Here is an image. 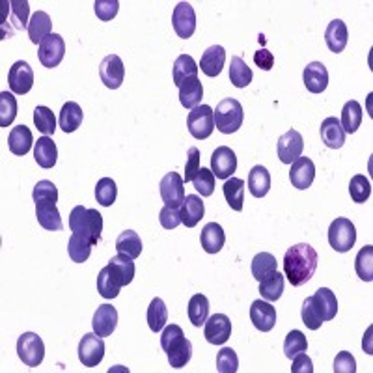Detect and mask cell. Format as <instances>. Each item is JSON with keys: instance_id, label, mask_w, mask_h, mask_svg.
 <instances>
[{"instance_id": "cell-1", "label": "cell", "mask_w": 373, "mask_h": 373, "mask_svg": "<svg viewBox=\"0 0 373 373\" xmlns=\"http://www.w3.org/2000/svg\"><path fill=\"white\" fill-rule=\"evenodd\" d=\"M317 269V252L308 243L293 245L284 256V273L292 286H303Z\"/></svg>"}, {"instance_id": "cell-2", "label": "cell", "mask_w": 373, "mask_h": 373, "mask_svg": "<svg viewBox=\"0 0 373 373\" xmlns=\"http://www.w3.org/2000/svg\"><path fill=\"white\" fill-rule=\"evenodd\" d=\"M161 347L168 356L172 367H183L193 356V344L185 338V333L180 325H168L161 334Z\"/></svg>"}, {"instance_id": "cell-3", "label": "cell", "mask_w": 373, "mask_h": 373, "mask_svg": "<svg viewBox=\"0 0 373 373\" xmlns=\"http://www.w3.org/2000/svg\"><path fill=\"white\" fill-rule=\"evenodd\" d=\"M70 228L73 233L97 245L103 232V216L97 209H86L82 205H77L70 215Z\"/></svg>"}, {"instance_id": "cell-4", "label": "cell", "mask_w": 373, "mask_h": 373, "mask_svg": "<svg viewBox=\"0 0 373 373\" xmlns=\"http://www.w3.org/2000/svg\"><path fill=\"white\" fill-rule=\"evenodd\" d=\"M213 114H215V127L222 134H232L235 131H239V127L243 125V120H245L243 105L237 100H233V97L222 100L213 111Z\"/></svg>"}, {"instance_id": "cell-5", "label": "cell", "mask_w": 373, "mask_h": 373, "mask_svg": "<svg viewBox=\"0 0 373 373\" xmlns=\"http://www.w3.org/2000/svg\"><path fill=\"white\" fill-rule=\"evenodd\" d=\"M186 127H189V133L193 134L196 140L209 138L213 131H215L213 109L209 105L194 106L193 111L189 112V118H186Z\"/></svg>"}, {"instance_id": "cell-6", "label": "cell", "mask_w": 373, "mask_h": 373, "mask_svg": "<svg viewBox=\"0 0 373 373\" xmlns=\"http://www.w3.org/2000/svg\"><path fill=\"white\" fill-rule=\"evenodd\" d=\"M328 243L336 252H349L356 243V228L349 219H336L328 228Z\"/></svg>"}, {"instance_id": "cell-7", "label": "cell", "mask_w": 373, "mask_h": 373, "mask_svg": "<svg viewBox=\"0 0 373 373\" xmlns=\"http://www.w3.org/2000/svg\"><path fill=\"white\" fill-rule=\"evenodd\" d=\"M17 355L23 360L24 366L35 367L40 366L45 358V345L43 340L34 333H24L17 340Z\"/></svg>"}, {"instance_id": "cell-8", "label": "cell", "mask_w": 373, "mask_h": 373, "mask_svg": "<svg viewBox=\"0 0 373 373\" xmlns=\"http://www.w3.org/2000/svg\"><path fill=\"white\" fill-rule=\"evenodd\" d=\"M65 54V43L64 38L60 34H51L47 35L45 40L40 43V51H38V56H40V62L43 64V68H58L60 62L64 60Z\"/></svg>"}, {"instance_id": "cell-9", "label": "cell", "mask_w": 373, "mask_h": 373, "mask_svg": "<svg viewBox=\"0 0 373 373\" xmlns=\"http://www.w3.org/2000/svg\"><path fill=\"white\" fill-rule=\"evenodd\" d=\"M105 356V342L101 336L95 333L84 334L79 344V360L82 362V366L95 367L101 364Z\"/></svg>"}, {"instance_id": "cell-10", "label": "cell", "mask_w": 373, "mask_h": 373, "mask_svg": "<svg viewBox=\"0 0 373 373\" xmlns=\"http://www.w3.org/2000/svg\"><path fill=\"white\" fill-rule=\"evenodd\" d=\"M304 150V138L303 134L292 129L287 131L286 134H282L278 138V146H276V152H278V159L284 164L295 163L299 157H303Z\"/></svg>"}, {"instance_id": "cell-11", "label": "cell", "mask_w": 373, "mask_h": 373, "mask_svg": "<svg viewBox=\"0 0 373 373\" xmlns=\"http://www.w3.org/2000/svg\"><path fill=\"white\" fill-rule=\"evenodd\" d=\"M161 198L164 205L180 207L185 200V181L177 172H168L161 181Z\"/></svg>"}, {"instance_id": "cell-12", "label": "cell", "mask_w": 373, "mask_h": 373, "mask_svg": "<svg viewBox=\"0 0 373 373\" xmlns=\"http://www.w3.org/2000/svg\"><path fill=\"white\" fill-rule=\"evenodd\" d=\"M237 170V157L232 148L221 146L216 148L211 155V172L215 174L216 180H228L232 177Z\"/></svg>"}, {"instance_id": "cell-13", "label": "cell", "mask_w": 373, "mask_h": 373, "mask_svg": "<svg viewBox=\"0 0 373 373\" xmlns=\"http://www.w3.org/2000/svg\"><path fill=\"white\" fill-rule=\"evenodd\" d=\"M172 24H174L175 34L183 38V40H189L194 34V30H196L194 8L189 2H180L174 8V13H172Z\"/></svg>"}, {"instance_id": "cell-14", "label": "cell", "mask_w": 373, "mask_h": 373, "mask_svg": "<svg viewBox=\"0 0 373 373\" xmlns=\"http://www.w3.org/2000/svg\"><path fill=\"white\" fill-rule=\"evenodd\" d=\"M8 82H10V88H12L13 93L17 95H24L29 93L34 86V71L30 68L26 62L19 60L15 64L10 68V73H8Z\"/></svg>"}, {"instance_id": "cell-15", "label": "cell", "mask_w": 373, "mask_h": 373, "mask_svg": "<svg viewBox=\"0 0 373 373\" xmlns=\"http://www.w3.org/2000/svg\"><path fill=\"white\" fill-rule=\"evenodd\" d=\"M205 340L213 345L226 344L228 338L232 336V321L224 314L211 315L209 319L205 321L204 328Z\"/></svg>"}, {"instance_id": "cell-16", "label": "cell", "mask_w": 373, "mask_h": 373, "mask_svg": "<svg viewBox=\"0 0 373 373\" xmlns=\"http://www.w3.org/2000/svg\"><path fill=\"white\" fill-rule=\"evenodd\" d=\"M100 77L103 84L111 90H118L123 84L125 79V68L122 58L118 54H109L100 65Z\"/></svg>"}, {"instance_id": "cell-17", "label": "cell", "mask_w": 373, "mask_h": 373, "mask_svg": "<svg viewBox=\"0 0 373 373\" xmlns=\"http://www.w3.org/2000/svg\"><path fill=\"white\" fill-rule=\"evenodd\" d=\"M251 319L257 331L269 333L276 325V308L269 301H254L251 306Z\"/></svg>"}, {"instance_id": "cell-18", "label": "cell", "mask_w": 373, "mask_h": 373, "mask_svg": "<svg viewBox=\"0 0 373 373\" xmlns=\"http://www.w3.org/2000/svg\"><path fill=\"white\" fill-rule=\"evenodd\" d=\"M315 180V164L312 163V159L299 157L295 163H292V170H289V181L292 185L299 191H306L312 186Z\"/></svg>"}, {"instance_id": "cell-19", "label": "cell", "mask_w": 373, "mask_h": 373, "mask_svg": "<svg viewBox=\"0 0 373 373\" xmlns=\"http://www.w3.org/2000/svg\"><path fill=\"white\" fill-rule=\"evenodd\" d=\"M310 299H312L315 312H317L323 323L336 317V314H338V299L328 287H319Z\"/></svg>"}, {"instance_id": "cell-20", "label": "cell", "mask_w": 373, "mask_h": 373, "mask_svg": "<svg viewBox=\"0 0 373 373\" xmlns=\"http://www.w3.org/2000/svg\"><path fill=\"white\" fill-rule=\"evenodd\" d=\"M118 325V312L114 306L111 304H101L100 308L95 310V314H93V333L101 336V338H105V336H112V333L116 331Z\"/></svg>"}, {"instance_id": "cell-21", "label": "cell", "mask_w": 373, "mask_h": 373, "mask_svg": "<svg viewBox=\"0 0 373 373\" xmlns=\"http://www.w3.org/2000/svg\"><path fill=\"white\" fill-rule=\"evenodd\" d=\"M109 273L114 280H116L120 286H129L134 278V273H136V267H134V262L131 257L122 256V254H118V256L111 257L109 260Z\"/></svg>"}, {"instance_id": "cell-22", "label": "cell", "mask_w": 373, "mask_h": 373, "mask_svg": "<svg viewBox=\"0 0 373 373\" xmlns=\"http://www.w3.org/2000/svg\"><path fill=\"white\" fill-rule=\"evenodd\" d=\"M303 81L306 90L312 93L325 92L328 86V71H326L325 64L321 62H312L304 68Z\"/></svg>"}, {"instance_id": "cell-23", "label": "cell", "mask_w": 373, "mask_h": 373, "mask_svg": "<svg viewBox=\"0 0 373 373\" xmlns=\"http://www.w3.org/2000/svg\"><path fill=\"white\" fill-rule=\"evenodd\" d=\"M321 140H323V144L326 148H331V150H340V148L345 144V131L342 127V123H340L338 118H326L321 123L319 129Z\"/></svg>"}, {"instance_id": "cell-24", "label": "cell", "mask_w": 373, "mask_h": 373, "mask_svg": "<svg viewBox=\"0 0 373 373\" xmlns=\"http://www.w3.org/2000/svg\"><path fill=\"white\" fill-rule=\"evenodd\" d=\"M181 224L186 228H194L205 215V205L200 196L196 194H186L183 204H181Z\"/></svg>"}, {"instance_id": "cell-25", "label": "cell", "mask_w": 373, "mask_h": 373, "mask_svg": "<svg viewBox=\"0 0 373 373\" xmlns=\"http://www.w3.org/2000/svg\"><path fill=\"white\" fill-rule=\"evenodd\" d=\"M200 243H202V248H204L207 254H216V252L222 251V246L226 243V233H224L221 224L209 222V224H205L204 230H202Z\"/></svg>"}, {"instance_id": "cell-26", "label": "cell", "mask_w": 373, "mask_h": 373, "mask_svg": "<svg viewBox=\"0 0 373 373\" xmlns=\"http://www.w3.org/2000/svg\"><path fill=\"white\" fill-rule=\"evenodd\" d=\"M204 100V86L200 82L198 77H191L186 81L181 82L180 86V103L185 109H191L193 111L194 106H198Z\"/></svg>"}, {"instance_id": "cell-27", "label": "cell", "mask_w": 373, "mask_h": 373, "mask_svg": "<svg viewBox=\"0 0 373 373\" xmlns=\"http://www.w3.org/2000/svg\"><path fill=\"white\" fill-rule=\"evenodd\" d=\"M224 62H226V51H224V47L211 45L209 49H205V53L202 54L200 68L204 71V75L216 77L221 75Z\"/></svg>"}, {"instance_id": "cell-28", "label": "cell", "mask_w": 373, "mask_h": 373, "mask_svg": "<svg viewBox=\"0 0 373 373\" xmlns=\"http://www.w3.org/2000/svg\"><path fill=\"white\" fill-rule=\"evenodd\" d=\"M347 38H349V34H347V26H345V23L342 19H334V21L328 23V26H326L325 30V41L326 47H328L333 53L338 54L344 51L345 45H347Z\"/></svg>"}, {"instance_id": "cell-29", "label": "cell", "mask_w": 373, "mask_h": 373, "mask_svg": "<svg viewBox=\"0 0 373 373\" xmlns=\"http://www.w3.org/2000/svg\"><path fill=\"white\" fill-rule=\"evenodd\" d=\"M34 159L41 168H53L58 159V150H56L53 138H49V136L38 138V142L34 144Z\"/></svg>"}, {"instance_id": "cell-30", "label": "cell", "mask_w": 373, "mask_h": 373, "mask_svg": "<svg viewBox=\"0 0 373 373\" xmlns=\"http://www.w3.org/2000/svg\"><path fill=\"white\" fill-rule=\"evenodd\" d=\"M34 144V136L26 125H17L10 131L8 136V146L13 155H26L30 152V148Z\"/></svg>"}, {"instance_id": "cell-31", "label": "cell", "mask_w": 373, "mask_h": 373, "mask_svg": "<svg viewBox=\"0 0 373 373\" xmlns=\"http://www.w3.org/2000/svg\"><path fill=\"white\" fill-rule=\"evenodd\" d=\"M35 216H38L41 228H45L49 232H60L64 228L56 204H38L35 205Z\"/></svg>"}, {"instance_id": "cell-32", "label": "cell", "mask_w": 373, "mask_h": 373, "mask_svg": "<svg viewBox=\"0 0 373 373\" xmlns=\"http://www.w3.org/2000/svg\"><path fill=\"white\" fill-rule=\"evenodd\" d=\"M248 191L254 198H263L271 191V174L265 166H254L248 172Z\"/></svg>"}, {"instance_id": "cell-33", "label": "cell", "mask_w": 373, "mask_h": 373, "mask_svg": "<svg viewBox=\"0 0 373 373\" xmlns=\"http://www.w3.org/2000/svg\"><path fill=\"white\" fill-rule=\"evenodd\" d=\"M51 29H53V23H51V15L45 12H35L34 15H32V19H30L29 23V38L32 43H41V41L45 40L47 35H51L53 32H51Z\"/></svg>"}, {"instance_id": "cell-34", "label": "cell", "mask_w": 373, "mask_h": 373, "mask_svg": "<svg viewBox=\"0 0 373 373\" xmlns=\"http://www.w3.org/2000/svg\"><path fill=\"white\" fill-rule=\"evenodd\" d=\"M116 251L122 256L136 260L142 254V239L138 237V233L133 232V230H125V232L120 233L116 239Z\"/></svg>"}, {"instance_id": "cell-35", "label": "cell", "mask_w": 373, "mask_h": 373, "mask_svg": "<svg viewBox=\"0 0 373 373\" xmlns=\"http://www.w3.org/2000/svg\"><path fill=\"white\" fill-rule=\"evenodd\" d=\"M82 118H84V112H82L81 105L75 101H68L60 111V127L64 133H73L81 127Z\"/></svg>"}, {"instance_id": "cell-36", "label": "cell", "mask_w": 373, "mask_h": 373, "mask_svg": "<svg viewBox=\"0 0 373 373\" xmlns=\"http://www.w3.org/2000/svg\"><path fill=\"white\" fill-rule=\"evenodd\" d=\"M284 286H286L284 276H282L278 271H274V273L267 274L263 280H260V293H262V297L265 299V301L274 303V301H278V299L282 297Z\"/></svg>"}, {"instance_id": "cell-37", "label": "cell", "mask_w": 373, "mask_h": 373, "mask_svg": "<svg viewBox=\"0 0 373 373\" xmlns=\"http://www.w3.org/2000/svg\"><path fill=\"white\" fill-rule=\"evenodd\" d=\"M224 191V198H226L228 205L233 211H243V202H245V181L239 177H232L228 180L222 186Z\"/></svg>"}, {"instance_id": "cell-38", "label": "cell", "mask_w": 373, "mask_h": 373, "mask_svg": "<svg viewBox=\"0 0 373 373\" xmlns=\"http://www.w3.org/2000/svg\"><path fill=\"white\" fill-rule=\"evenodd\" d=\"M168 321V310H166V304H164L163 299L155 297L152 301V304L148 306V325L152 328V333H161Z\"/></svg>"}, {"instance_id": "cell-39", "label": "cell", "mask_w": 373, "mask_h": 373, "mask_svg": "<svg viewBox=\"0 0 373 373\" xmlns=\"http://www.w3.org/2000/svg\"><path fill=\"white\" fill-rule=\"evenodd\" d=\"M342 127L345 134H353L362 123V106L358 101H347L342 109Z\"/></svg>"}, {"instance_id": "cell-40", "label": "cell", "mask_w": 373, "mask_h": 373, "mask_svg": "<svg viewBox=\"0 0 373 373\" xmlns=\"http://www.w3.org/2000/svg\"><path fill=\"white\" fill-rule=\"evenodd\" d=\"M230 81L235 88H246L252 82V70L241 56H232L230 62Z\"/></svg>"}, {"instance_id": "cell-41", "label": "cell", "mask_w": 373, "mask_h": 373, "mask_svg": "<svg viewBox=\"0 0 373 373\" xmlns=\"http://www.w3.org/2000/svg\"><path fill=\"white\" fill-rule=\"evenodd\" d=\"M191 77H198V65H196L193 56L181 54L174 62V84L180 88L181 82L191 79Z\"/></svg>"}, {"instance_id": "cell-42", "label": "cell", "mask_w": 373, "mask_h": 373, "mask_svg": "<svg viewBox=\"0 0 373 373\" xmlns=\"http://www.w3.org/2000/svg\"><path fill=\"white\" fill-rule=\"evenodd\" d=\"M207 315H209V301L205 295L198 293L194 295L191 301H189V319L194 326L205 325L207 321Z\"/></svg>"}, {"instance_id": "cell-43", "label": "cell", "mask_w": 373, "mask_h": 373, "mask_svg": "<svg viewBox=\"0 0 373 373\" xmlns=\"http://www.w3.org/2000/svg\"><path fill=\"white\" fill-rule=\"evenodd\" d=\"M93 248L92 241L84 239L81 235L73 233L70 237V243H68V254H70L71 262L75 263H84L90 257Z\"/></svg>"}, {"instance_id": "cell-44", "label": "cell", "mask_w": 373, "mask_h": 373, "mask_svg": "<svg viewBox=\"0 0 373 373\" xmlns=\"http://www.w3.org/2000/svg\"><path fill=\"white\" fill-rule=\"evenodd\" d=\"M276 267H278L276 257L269 252H262V254H256L252 260V276L256 280H263L267 274L278 271Z\"/></svg>"}, {"instance_id": "cell-45", "label": "cell", "mask_w": 373, "mask_h": 373, "mask_svg": "<svg viewBox=\"0 0 373 373\" xmlns=\"http://www.w3.org/2000/svg\"><path fill=\"white\" fill-rule=\"evenodd\" d=\"M32 200L34 204H56L58 202V189L53 181H38L32 191Z\"/></svg>"}, {"instance_id": "cell-46", "label": "cell", "mask_w": 373, "mask_h": 373, "mask_svg": "<svg viewBox=\"0 0 373 373\" xmlns=\"http://www.w3.org/2000/svg\"><path fill=\"white\" fill-rule=\"evenodd\" d=\"M355 269L358 278L364 280V282H372L373 280V246L366 245L362 248L358 254H356L355 260Z\"/></svg>"}, {"instance_id": "cell-47", "label": "cell", "mask_w": 373, "mask_h": 373, "mask_svg": "<svg viewBox=\"0 0 373 373\" xmlns=\"http://www.w3.org/2000/svg\"><path fill=\"white\" fill-rule=\"evenodd\" d=\"M349 194L355 204H364L372 196V185L366 175L356 174L349 181Z\"/></svg>"}, {"instance_id": "cell-48", "label": "cell", "mask_w": 373, "mask_h": 373, "mask_svg": "<svg viewBox=\"0 0 373 373\" xmlns=\"http://www.w3.org/2000/svg\"><path fill=\"white\" fill-rule=\"evenodd\" d=\"M17 116V100L10 92L0 93V127H10Z\"/></svg>"}, {"instance_id": "cell-49", "label": "cell", "mask_w": 373, "mask_h": 373, "mask_svg": "<svg viewBox=\"0 0 373 373\" xmlns=\"http://www.w3.org/2000/svg\"><path fill=\"white\" fill-rule=\"evenodd\" d=\"M118 186L112 177H101L95 185V198L103 207H111L116 202Z\"/></svg>"}, {"instance_id": "cell-50", "label": "cell", "mask_w": 373, "mask_h": 373, "mask_svg": "<svg viewBox=\"0 0 373 373\" xmlns=\"http://www.w3.org/2000/svg\"><path fill=\"white\" fill-rule=\"evenodd\" d=\"M34 123L38 131H41L45 136L54 134V131H56V118L49 106H35Z\"/></svg>"}, {"instance_id": "cell-51", "label": "cell", "mask_w": 373, "mask_h": 373, "mask_svg": "<svg viewBox=\"0 0 373 373\" xmlns=\"http://www.w3.org/2000/svg\"><path fill=\"white\" fill-rule=\"evenodd\" d=\"M120 289L122 286L118 284L116 280L112 278L109 269L103 267L100 271V276H97V292L103 299H116L120 295Z\"/></svg>"}, {"instance_id": "cell-52", "label": "cell", "mask_w": 373, "mask_h": 373, "mask_svg": "<svg viewBox=\"0 0 373 373\" xmlns=\"http://www.w3.org/2000/svg\"><path fill=\"white\" fill-rule=\"evenodd\" d=\"M306 349H308V340L301 331H292L287 334L286 342H284V355L287 358H293L299 353H306Z\"/></svg>"}, {"instance_id": "cell-53", "label": "cell", "mask_w": 373, "mask_h": 373, "mask_svg": "<svg viewBox=\"0 0 373 373\" xmlns=\"http://www.w3.org/2000/svg\"><path fill=\"white\" fill-rule=\"evenodd\" d=\"M216 370L221 373H235L239 370V358L232 347H224L216 355Z\"/></svg>"}, {"instance_id": "cell-54", "label": "cell", "mask_w": 373, "mask_h": 373, "mask_svg": "<svg viewBox=\"0 0 373 373\" xmlns=\"http://www.w3.org/2000/svg\"><path fill=\"white\" fill-rule=\"evenodd\" d=\"M193 185L202 196H211L215 193V174L209 168H200L198 174L194 175Z\"/></svg>"}, {"instance_id": "cell-55", "label": "cell", "mask_w": 373, "mask_h": 373, "mask_svg": "<svg viewBox=\"0 0 373 373\" xmlns=\"http://www.w3.org/2000/svg\"><path fill=\"white\" fill-rule=\"evenodd\" d=\"M93 10H95V15H97L101 21H112V19L118 15L120 2H118V0H95Z\"/></svg>"}, {"instance_id": "cell-56", "label": "cell", "mask_w": 373, "mask_h": 373, "mask_svg": "<svg viewBox=\"0 0 373 373\" xmlns=\"http://www.w3.org/2000/svg\"><path fill=\"white\" fill-rule=\"evenodd\" d=\"M301 317H303V323L308 326L310 331H317L321 325H323V321L315 312L314 304H312V299H306L303 303V310H301Z\"/></svg>"}, {"instance_id": "cell-57", "label": "cell", "mask_w": 373, "mask_h": 373, "mask_svg": "<svg viewBox=\"0 0 373 373\" xmlns=\"http://www.w3.org/2000/svg\"><path fill=\"white\" fill-rule=\"evenodd\" d=\"M10 6H12V19L15 26L17 29H29V2L15 0V2H10Z\"/></svg>"}, {"instance_id": "cell-58", "label": "cell", "mask_w": 373, "mask_h": 373, "mask_svg": "<svg viewBox=\"0 0 373 373\" xmlns=\"http://www.w3.org/2000/svg\"><path fill=\"white\" fill-rule=\"evenodd\" d=\"M200 170V150L198 148H189L186 152V166H185V183H191L194 180V175L198 174Z\"/></svg>"}, {"instance_id": "cell-59", "label": "cell", "mask_w": 373, "mask_h": 373, "mask_svg": "<svg viewBox=\"0 0 373 373\" xmlns=\"http://www.w3.org/2000/svg\"><path fill=\"white\" fill-rule=\"evenodd\" d=\"M356 362L349 351H340L334 358V373H355Z\"/></svg>"}, {"instance_id": "cell-60", "label": "cell", "mask_w": 373, "mask_h": 373, "mask_svg": "<svg viewBox=\"0 0 373 373\" xmlns=\"http://www.w3.org/2000/svg\"><path fill=\"white\" fill-rule=\"evenodd\" d=\"M159 221H161V226L164 230H174L181 224V213L177 211V207H170V205H164L161 209V215H159Z\"/></svg>"}, {"instance_id": "cell-61", "label": "cell", "mask_w": 373, "mask_h": 373, "mask_svg": "<svg viewBox=\"0 0 373 373\" xmlns=\"http://www.w3.org/2000/svg\"><path fill=\"white\" fill-rule=\"evenodd\" d=\"M292 373H314V364L306 353H299L297 356H293Z\"/></svg>"}, {"instance_id": "cell-62", "label": "cell", "mask_w": 373, "mask_h": 373, "mask_svg": "<svg viewBox=\"0 0 373 373\" xmlns=\"http://www.w3.org/2000/svg\"><path fill=\"white\" fill-rule=\"evenodd\" d=\"M254 62H256V65L260 68V70L269 71V70H273L274 56H273V53H269L267 49H262V51H257V53L254 54Z\"/></svg>"}]
</instances>
